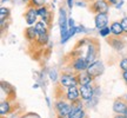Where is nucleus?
Here are the masks:
<instances>
[{
	"label": "nucleus",
	"mask_w": 127,
	"mask_h": 118,
	"mask_svg": "<svg viewBox=\"0 0 127 118\" xmlns=\"http://www.w3.org/2000/svg\"><path fill=\"white\" fill-rule=\"evenodd\" d=\"M59 26H61V25H68V19H67V15H66V11H65V8L64 7H61V8L59 9Z\"/></svg>",
	"instance_id": "20"
},
{
	"label": "nucleus",
	"mask_w": 127,
	"mask_h": 118,
	"mask_svg": "<svg viewBox=\"0 0 127 118\" xmlns=\"http://www.w3.org/2000/svg\"><path fill=\"white\" fill-rule=\"evenodd\" d=\"M66 100L67 99H57L54 104L57 115H60V116H64V117H68V115H69L71 110H72V104L67 103Z\"/></svg>",
	"instance_id": "4"
},
{
	"label": "nucleus",
	"mask_w": 127,
	"mask_h": 118,
	"mask_svg": "<svg viewBox=\"0 0 127 118\" xmlns=\"http://www.w3.org/2000/svg\"><path fill=\"white\" fill-rule=\"evenodd\" d=\"M24 36H25V38H26V40H27L28 43H34L39 34H38L35 27L28 26V27L25 30V32H24Z\"/></svg>",
	"instance_id": "14"
},
{
	"label": "nucleus",
	"mask_w": 127,
	"mask_h": 118,
	"mask_svg": "<svg viewBox=\"0 0 127 118\" xmlns=\"http://www.w3.org/2000/svg\"><path fill=\"white\" fill-rule=\"evenodd\" d=\"M109 8V4L106 0H95L94 2L90 6V11L92 13H107Z\"/></svg>",
	"instance_id": "7"
},
{
	"label": "nucleus",
	"mask_w": 127,
	"mask_h": 118,
	"mask_svg": "<svg viewBox=\"0 0 127 118\" xmlns=\"http://www.w3.org/2000/svg\"><path fill=\"white\" fill-rule=\"evenodd\" d=\"M11 112H12V109H11V105H9V100H2L1 104H0V114H1V116L8 115Z\"/></svg>",
	"instance_id": "16"
},
{
	"label": "nucleus",
	"mask_w": 127,
	"mask_h": 118,
	"mask_svg": "<svg viewBox=\"0 0 127 118\" xmlns=\"http://www.w3.org/2000/svg\"><path fill=\"white\" fill-rule=\"evenodd\" d=\"M123 78L125 80V83L127 84V71H123Z\"/></svg>",
	"instance_id": "28"
},
{
	"label": "nucleus",
	"mask_w": 127,
	"mask_h": 118,
	"mask_svg": "<svg viewBox=\"0 0 127 118\" xmlns=\"http://www.w3.org/2000/svg\"><path fill=\"white\" fill-rule=\"evenodd\" d=\"M79 90H80V98L82 100H91L95 96V87L93 86V84L81 85Z\"/></svg>",
	"instance_id": "9"
},
{
	"label": "nucleus",
	"mask_w": 127,
	"mask_h": 118,
	"mask_svg": "<svg viewBox=\"0 0 127 118\" xmlns=\"http://www.w3.org/2000/svg\"><path fill=\"white\" fill-rule=\"evenodd\" d=\"M94 23H95V27L98 28V30H101V28L106 27L107 24H108V15H107V13L95 14Z\"/></svg>",
	"instance_id": "12"
},
{
	"label": "nucleus",
	"mask_w": 127,
	"mask_h": 118,
	"mask_svg": "<svg viewBox=\"0 0 127 118\" xmlns=\"http://www.w3.org/2000/svg\"><path fill=\"white\" fill-rule=\"evenodd\" d=\"M72 27H74V20L73 19H68V28H72Z\"/></svg>",
	"instance_id": "27"
},
{
	"label": "nucleus",
	"mask_w": 127,
	"mask_h": 118,
	"mask_svg": "<svg viewBox=\"0 0 127 118\" xmlns=\"http://www.w3.org/2000/svg\"><path fill=\"white\" fill-rule=\"evenodd\" d=\"M38 17H39V14H38V8L34 7V6H28L27 11H26V13H25V20H26L27 25L31 26L33 24H35Z\"/></svg>",
	"instance_id": "10"
},
{
	"label": "nucleus",
	"mask_w": 127,
	"mask_h": 118,
	"mask_svg": "<svg viewBox=\"0 0 127 118\" xmlns=\"http://www.w3.org/2000/svg\"><path fill=\"white\" fill-rule=\"evenodd\" d=\"M1 118H4V116H1Z\"/></svg>",
	"instance_id": "35"
},
{
	"label": "nucleus",
	"mask_w": 127,
	"mask_h": 118,
	"mask_svg": "<svg viewBox=\"0 0 127 118\" xmlns=\"http://www.w3.org/2000/svg\"><path fill=\"white\" fill-rule=\"evenodd\" d=\"M126 98H127V97H126Z\"/></svg>",
	"instance_id": "38"
},
{
	"label": "nucleus",
	"mask_w": 127,
	"mask_h": 118,
	"mask_svg": "<svg viewBox=\"0 0 127 118\" xmlns=\"http://www.w3.org/2000/svg\"><path fill=\"white\" fill-rule=\"evenodd\" d=\"M1 89H2V91H6L7 96L12 95V96H14V97H15V90H14V87L12 86V85H9L8 83L1 82Z\"/></svg>",
	"instance_id": "19"
},
{
	"label": "nucleus",
	"mask_w": 127,
	"mask_h": 118,
	"mask_svg": "<svg viewBox=\"0 0 127 118\" xmlns=\"http://www.w3.org/2000/svg\"><path fill=\"white\" fill-rule=\"evenodd\" d=\"M99 33H100V36H101V37L106 38V37H108L109 34L112 33V31H111V27H109V26H106V27L99 30Z\"/></svg>",
	"instance_id": "23"
},
{
	"label": "nucleus",
	"mask_w": 127,
	"mask_h": 118,
	"mask_svg": "<svg viewBox=\"0 0 127 118\" xmlns=\"http://www.w3.org/2000/svg\"><path fill=\"white\" fill-rule=\"evenodd\" d=\"M120 68L123 71H127V58L121 59V61H120Z\"/></svg>",
	"instance_id": "25"
},
{
	"label": "nucleus",
	"mask_w": 127,
	"mask_h": 118,
	"mask_svg": "<svg viewBox=\"0 0 127 118\" xmlns=\"http://www.w3.org/2000/svg\"><path fill=\"white\" fill-rule=\"evenodd\" d=\"M106 41H107V44H108L112 49L117 51H121L125 49V46H126V40H125V38L123 36H108L106 37Z\"/></svg>",
	"instance_id": "2"
},
{
	"label": "nucleus",
	"mask_w": 127,
	"mask_h": 118,
	"mask_svg": "<svg viewBox=\"0 0 127 118\" xmlns=\"http://www.w3.org/2000/svg\"><path fill=\"white\" fill-rule=\"evenodd\" d=\"M86 118H88V117H86Z\"/></svg>",
	"instance_id": "37"
},
{
	"label": "nucleus",
	"mask_w": 127,
	"mask_h": 118,
	"mask_svg": "<svg viewBox=\"0 0 127 118\" xmlns=\"http://www.w3.org/2000/svg\"><path fill=\"white\" fill-rule=\"evenodd\" d=\"M106 1H107L109 5H114V4H117V1H118V0H106Z\"/></svg>",
	"instance_id": "31"
},
{
	"label": "nucleus",
	"mask_w": 127,
	"mask_h": 118,
	"mask_svg": "<svg viewBox=\"0 0 127 118\" xmlns=\"http://www.w3.org/2000/svg\"><path fill=\"white\" fill-rule=\"evenodd\" d=\"M5 1H7V0H1V2H5Z\"/></svg>",
	"instance_id": "34"
},
{
	"label": "nucleus",
	"mask_w": 127,
	"mask_h": 118,
	"mask_svg": "<svg viewBox=\"0 0 127 118\" xmlns=\"http://www.w3.org/2000/svg\"><path fill=\"white\" fill-rule=\"evenodd\" d=\"M113 118H127L126 115H115Z\"/></svg>",
	"instance_id": "30"
},
{
	"label": "nucleus",
	"mask_w": 127,
	"mask_h": 118,
	"mask_svg": "<svg viewBox=\"0 0 127 118\" xmlns=\"http://www.w3.org/2000/svg\"><path fill=\"white\" fill-rule=\"evenodd\" d=\"M66 99L68 102H75V100L80 99V90L78 86H71L66 90Z\"/></svg>",
	"instance_id": "13"
},
{
	"label": "nucleus",
	"mask_w": 127,
	"mask_h": 118,
	"mask_svg": "<svg viewBox=\"0 0 127 118\" xmlns=\"http://www.w3.org/2000/svg\"><path fill=\"white\" fill-rule=\"evenodd\" d=\"M72 104V110L68 115V118H86L87 115L85 112V110L82 108V102L81 98L71 103Z\"/></svg>",
	"instance_id": "3"
},
{
	"label": "nucleus",
	"mask_w": 127,
	"mask_h": 118,
	"mask_svg": "<svg viewBox=\"0 0 127 118\" xmlns=\"http://www.w3.org/2000/svg\"><path fill=\"white\" fill-rule=\"evenodd\" d=\"M57 118H68V117H64V116H60V115H57Z\"/></svg>",
	"instance_id": "33"
},
{
	"label": "nucleus",
	"mask_w": 127,
	"mask_h": 118,
	"mask_svg": "<svg viewBox=\"0 0 127 118\" xmlns=\"http://www.w3.org/2000/svg\"><path fill=\"white\" fill-rule=\"evenodd\" d=\"M11 13H9V9L6 7H1L0 8V20H5V19H9Z\"/></svg>",
	"instance_id": "21"
},
{
	"label": "nucleus",
	"mask_w": 127,
	"mask_h": 118,
	"mask_svg": "<svg viewBox=\"0 0 127 118\" xmlns=\"http://www.w3.org/2000/svg\"><path fill=\"white\" fill-rule=\"evenodd\" d=\"M111 31H112V34H115V36H123V34H125L123 25H121L120 21H113L111 24Z\"/></svg>",
	"instance_id": "15"
},
{
	"label": "nucleus",
	"mask_w": 127,
	"mask_h": 118,
	"mask_svg": "<svg viewBox=\"0 0 127 118\" xmlns=\"http://www.w3.org/2000/svg\"><path fill=\"white\" fill-rule=\"evenodd\" d=\"M45 2L46 0H30L28 1V6H34L36 8H39V7L45 6Z\"/></svg>",
	"instance_id": "22"
},
{
	"label": "nucleus",
	"mask_w": 127,
	"mask_h": 118,
	"mask_svg": "<svg viewBox=\"0 0 127 118\" xmlns=\"http://www.w3.org/2000/svg\"><path fill=\"white\" fill-rule=\"evenodd\" d=\"M67 5H68V8L72 9V7H73V0H67Z\"/></svg>",
	"instance_id": "29"
},
{
	"label": "nucleus",
	"mask_w": 127,
	"mask_h": 118,
	"mask_svg": "<svg viewBox=\"0 0 127 118\" xmlns=\"http://www.w3.org/2000/svg\"><path fill=\"white\" fill-rule=\"evenodd\" d=\"M77 78H78V84H79L80 86H81V85L93 84V82H94V78L87 72V70L81 71V72H78L77 73Z\"/></svg>",
	"instance_id": "11"
},
{
	"label": "nucleus",
	"mask_w": 127,
	"mask_h": 118,
	"mask_svg": "<svg viewBox=\"0 0 127 118\" xmlns=\"http://www.w3.org/2000/svg\"><path fill=\"white\" fill-rule=\"evenodd\" d=\"M60 84L63 85L64 87H68L71 86H77L79 85L78 84V78H77V73L74 74V73H63L61 76H60Z\"/></svg>",
	"instance_id": "5"
},
{
	"label": "nucleus",
	"mask_w": 127,
	"mask_h": 118,
	"mask_svg": "<svg viewBox=\"0 0 127 118\" xmlns=\"http://www.w3.org/2000/svg\"><path fill=\"white\" fill-rule=\"evenodd\" d=\"M125 115H126V116H127V112H126V114H125Z\"/></svg>",
	"instance_id": "36"
},
{
	"label": "nucleus",
	"mask_w": 127,
	"mask_h": 118,
	"mask_svg": "<svg viewBox=\"0 0 127 118\" xmlns=\"http://www.w3.org/2000/svg\"><path fill=\"white\" fill-rule=\"evenodd\" d=\"M113 111L115 115H125L127 112V98L119 97L113 102Z\"/></svg>",
	"instance_id": "8"
},
{
	"label": "nucleus",
	"mask_w": 127,
	"mask_h": 118,
	"mask_svg": "<svg viewBox=\"0 0 127 118\" xmlns=\"http://www.w3.org/2000/svg\"><path fill=\"white\" fill-rule=\"evenodd\" d=\"M48 11H50V9L47 8L46 6H42V7H39V8H38V14H39V17L44 18L46 14L48 13Z\"/></svg>",
	"instance_id": "24"
},
{
	"label": "nucleus",
	"mask_w": 127,
	"mask_h": 118,
	"mask_svg": "<svg viewBox=\"0 0 127 118\" xmlns=\"http://www.w3.org/2000/svg\"><path fill=\"white\" fill-rule=\"evenodd\" d=\"M104 71H105V66L101 60H95L92 64H90V66L87 67V72L90 73L94 79L100 77L104 73Z\"/></svg>",
	"instance_id": "6"
},
{
	"label": "nucleus",
	"mask_w": 127,
	"mask_h": 118,
	"mask_svg": "<svg viewBox=\"0 0 127 118\" xmlns=\"http://www.w3.org/2000/svg\"><path fill=\"white\" fill-rule=\"evenodd\" d=\"M121 5H123V1H120L119 4H117V8H120V6H121Z\"/></svg>",
	"instance_id": "32"
},
{
	"label": "nucleus",
	"mask_w": 127,
	"mask_h": 118,
	"mask_svg": "<svg viewBox=\"0 0 127 118\" xmlns=\"http://www.w3.org/2000/svg\"><path fill=\"white\" fill-rule=\"evenodd\" d=\"M100 52V44L96 38H88L86 44V52H85V58L87 63L92 64L96 60L98 55Z\"/></svg>",
	"instance_id": "1"
},
{
	"label": "nucleus",
	"mask_w": 127,
	"mask_h": 118,
	"mask_svg": "<svg viewBox=\"0 0 127 118\" xmlns=\"http://www.w3.org/2000/svg\"><path fill=\"white\" fill-rule=\"evenodd\" d=\"M48 39H50V37H48V33H44V34H39L38 38H36V40L34 41L38 46H40V47H44L45 45L48 44Z\"/></svg>",
	"instance_id": "17"
},
{
	"label": "nucleus",
	"mask_w": 127,
	"mask_h": 118,
	"mask_svg": "<svg viewBox=\"0 0 127 118\" xmlns=\"http://www.w3.org/2000/svg\"><path fill=\"white\" fill-rule=\"evenodd\" d=\"M35 30L38 32V34H44V33H48V26L45 21H38L35 23Z\"/></svg>",
	"instance_id": "18"
},
{
	"label": "nucleus",
	"mask_w": 127,
	"mask_h": 118,
	"mask_svg": "<svg viewBox=\"0 0 127 118\" xmlns=\"http://www.w3.org/2000/svg\"><path fill=\"white\" fill-rule=\"evenodd\" d=\"M120 23L123 25V28H124V32H125V34H127V17L123 18L120 20Z\"/></svg>",
	"instance_id": "26"
}]
</instances>
